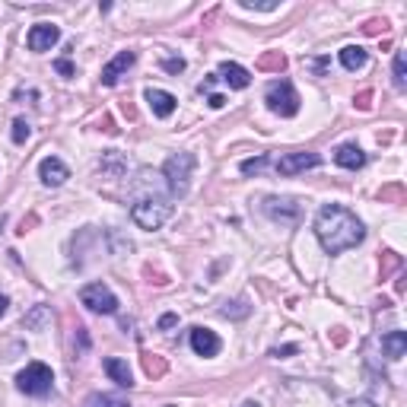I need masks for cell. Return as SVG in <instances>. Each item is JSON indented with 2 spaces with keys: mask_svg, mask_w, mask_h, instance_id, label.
Masks as SVG:
<instances>
[{
  "mask_svg": "<svg viewBox=\"0 0 407 407\" xmlns=\"http://www.w3.org/2000/svg\"><path fill=\"white\" fill-rule=\"evenodd\" d=\"M315 236H318V242H322V249L328 255H341V251L357 249L363 242L366 229L357 220V214H350L341 204H328L315 216Z\"/></svg>",
  "mask_w": 407,
  "mask_h": 407,
  "instance_id": "cell-1",
  "label": "cell"
},
{
  "mask_svg": "<svg viewBox=\"0 0 407 407\" xmlns=\"http://www.w3.org/2000/svg\"><path fill=\"white\" fill-rule=\"evenodd\" d=\"M172 210L175 207H172L169 200H163V198H140L134 204V210H131V216H134V223L140 229H150L153 232V229H159L165 220H169Z\"/></svg>",
  "mask_w": 407,
  "mask_h": 407,
  "instance_id": "cell-2",
  "label": "cell"
},
{
  "mask_svg": "<svg viewBox=\"0 0 407 407\" xmlns=\"http://www.w3.org/2000/svg\"><path fill=\"white\" fill-rule=\"evenodd\" d=\"M191 172H194V156H191V153H175V156H169L163 175H165V185H169L172 198H182V194H188Z\"/></svg>",
  "mask_w": 407,
  "mask_h": 407,
  "instance_id": "cell-3",
  "label": "cell"
},
{
  "mask_svg": "<svg viewBox=\"0 0 407 407\" xmlns=\"http://www.w3.org/2000/svg\"><path fill=\"white\" fill-rule=\"evenodd\" d=\"M51 385H54V372H51L45 363H29L26 369L16 376V388H20L22 394H32V398L48 394Z\"/></svg>",
  "mask_w": 407,
  "mask_h": 407,
  "instance_id": "cell-4",
  "label": "cell"
},
{
  "mask_svg": "<svg viewBox=\"0 0 407 407\" xmlns=\"http://www.w3.org/2000/svg\"><path fill=\"white\" fill-rule=\"evenodd\" d=\"M265 102L274 114H280V118H293V114L299 112V96H296V89H293L290 80H280V83L267 86Z\"/></svg>",
  "mask_w": 407,
  "mask_h": 407,
  "instance_id": "cell-5",
  "label": "cell"
},
{
  "mask_svg": "<svg viewBox=\"0 0 407 407\" xmlns=\"http://www.w3.org/2000/svg\"><path fill=\"white\" fill-rule=\"evenodd\" d=\"M261 210L274 223H280V226H299L302 220V204L296 198H277V194H271V198H265Z\"/></svg>",
  "mask_w": 407,
  "mask_h": 407,
  "instance_id": "cell-6",
  "label": "cell"
},
{
  "mask_svg": "<svg viewBox=\"0 0 407 407\" xmlns=\"http://www.w3.org/2000/svg\"><path fill=\"white\" fill-rule=\"evenodd\" d=\"M80 302L96 315H114L118 312V296H114L105 283H86L83 290H80Z\"/></svg>",
  "mask_w": 407,
  "mask_h": 407,
  "instance_id": "cell-7",
  "label": "cell"
},
{
  "mask_svg": "<svg viewBox=\"0 0 407 407\" xmlns=\"http://www.w3.org/2000/svg\"><path fill=\"white\" fill-rule=\"evenodd\" d=\"M29 51H36V54H42V51H51L57 42H61V29L54 26V22H38V26L29 29Z\"/></svg>",
  "mask_w": 407,
  "mask_h": 407,
  "instance_id": "cell-8",
  "label": "cell"
},
{
  "mask_svg": "<svg viewBox=\"0 0 407 407\" xmlns=\"http://www.w3.org/2000/svg\"><path fill=\"white\" fill-rule=\"evenodd\" d=\"M315 165H322V156L312 150L306 153H286V156L277 159V172L280 175H299L306 169H315Z\"/></svg>",
  "mask_w": 407,
  "mask_h": 407,
  "instance_id": "cell-9",
  "label": "cell"
},
{
  "mask_svg": "<svg viewBox=\"0 0 407 407\" xmlns=\"http://www.w3.org/2000/svg\"><path fill=\"white\" fill-rule=\"evenodd\" d=\"M38 179H42L45 185H51V188H61L67 179H71V169H67L57 156H45L42 163H38Z\"/></svg>",
  "mask_w": 407,
  "mask_h": 407,
  "instance_id": "cell-10",
  "label": "cell"
},
{
  "mask_svg": "<svg viewBox=\"0 0 407 407\" xmlns=\"http://www.w3.org/2000/svg\"><path fill=\"white\" fill-rule=\"evenodd\" d=\"M134 61H137L134 51H121L114 61H108V64L102 67V86H114L118 80L124 77V73L131 71V67H134Z\"/></svg>",
  "mask_w": 407,
  "mask_h": 407,
  "instance_id": "cell-11",
  "label": "cell"
},
{
  "mask_svg": "<svg viewBox=\"0 0 407 407\" xmlns=\"http://www.w3.org/2000/svg\"><path fill=\"white\" fill-rule=\"evenodd\" d=\"M220 337H216V331L210 328H191V350L198 353V357H216L220 353Z\"/></svg>",
  "mask_w": 407,
  "mask_h": 407,
  "instance_id": "cell-12",
  "label": "cell"
},
{
  "mask_svg": "<svg viewBox=\"0 0 407 407\" xmlns=\"http://www.w3.org/2000/svg\"><path fill=\"white\" fill-rule=\"evenodd\" d=\"M147 102H150V108H153V114L156 118H169L172 112H175V105H179V99L172 93H165V89H147Z\"/></svg>",
  "mask_w": 407,
  "mask_h": 407,
  "instance_id": "cell-13",
  "label": "cell"
},
{
  "mask_svg": "<svg viewBox=\"0 0 407 407\" xmlns=\"http://www.w3.org/2000/svg\"><path fill=\"white\" fill-rule=\"evenodd\" d=\"M334 163L343 165V169H363L366 165V153L360 150L357 143H341L334 150Z\"/></svg>",
  "mask_w": 407,
  "mask_h": 407,
  "instance_id": "cell-14",
  "label": "cell"
},
{
  "mask_svg": "<svg viewBox=\"0 0 407 407\" xmlns=\"http://www.w3.org/2000/svg\"><path fill=\"white\" fill-rule=\"evenodd\" d=\"M220 80H226L232 89H245V86L251 83V73L245 71V67L232 64V61H223L220 64Z\"/></svg>",
  "mask_w": 407,
  "mask_h": 407,
  "instance_id": "cell-15",
  "label": "cell"
},
{
  "mask_svg": "<svg viewBox=\"0 0 407 407\" xmlns=\"http://www.w3.org/2000/svg\"><path fill=\"white\" fill-rule=\"evenodd\" d=\"M105 372H108V379H112L114 385H121V388H131V385H134V376H131V366L124 363V360L108 357V360H105Z\"/></svg>",
  "mask_w": 407,
  "mask_h": 407,
  "instance_id": "cell-16",
  "label": "cell"
},
{
  "mask_svg": "<svg viewBox=\"0 0 407 407\" xmlns=\"http://www.w3.org/2000/svg\"><path fill=\"white\" fill-rule=\"evenodd\" d=\"M382 350H385L388 360H401L407 350V334L404 331H388V334L382 337Z\"/></svg>",
  "mask_w": 407,
  "mask_h": 407,
  "instance_id": "cell-17",
  "label": "cell"
},
{
  "mask_svg": "<svg viewBox=\"0 0 407 407\" xmlns=\"http://www.w3.org/2000/svg\"><path fill=\"white\" fill-rule=\"evenodd\" d=\"M140 366L143 372H147V379H163L165 372H169V363H165V357H159V353H143L140 357Z\"/></svg>",
  "mask_w": 407,
  "mask_h": 407,
  "instance_id": "cell-18",
  "label": "cell"
},
{
  "mask_svg": "<svg viewBox=\"0 0 407 407\" xmlns=\"http://www.w3.org/2000/svg\"><path fill=\"white\" fill-rule=\"evenodd\" d=\"M366 61H369V54H366V48H360V45L341 48V64L347 67V71H360V67H366Z\"/></svg>",
  "mask_w": 407,
  "mask_h": 407,
  "instance_id": "cell-19",
  "label": "cell"
},
{
  "mask_svg": "<svg viewBox=\"0 0 407 407\" xmlns=\"http://www.w3.org/2000/svg\"><path fill=\"white\" fill-rule=\"evenodd\" d=\"M258 71L265 73H283L286 71V54H280V51H265V54L255 61Z\"/></svg>",
  "mask_w": 407,
  "mask_h": 407,
  "instance_id": "cell-20",
  "label": "cell"
},
{
  "mask_svg": "<svg viewBox=\"0 0 407 407\" xmlns=\"http://www.w3.org/2000/svg\"><path fill=\"white\" fill-rule=\"evenodd\" d=\"M392 77H394V86H398V89H404V86H407V57H404V51H398V54H394Z\"/></svg>",
  "mask_w": 407,
  "mask_h": 407,
  "instance_id": "cell-21",
  "label": "cell"
},
{
  "mask_svg": "<svg viewBox=\"0 0 407 407\" xmlns=\"http://www.w3.org/2000/svg\"><path fill=\"white\" fill-rule=\"evenodd\" d=\"M86 407H131L124 398H114V394H89Z\"/></svg>",
  "mask_w": 407,
  "mask_h": 407,
  "instance_id": "cell-22",
  "label": "cell"
},
{
  "mask_svg": "<svg viewBox=\"0 0 407 407\" xmlns=\"http://www.w3.org/2000/svg\"><path fill=\"white\" fill-rule=\"evenodd\" d=\"M407 198V191H404V185H398V182H394V185H385L379 191V200L382 204H401V200Z\"/></svg>",
  "mask_w": 407,
  "mask_h": 407,
  "instance_id": "cell-23",
  "label": "cell"
},
{
  "mask_svg": "<svg viewBox=\"0 0 407 407\" xmlns=\"http://www.w3.org/2000/svg\"><path fill=\"white\" fill-rule=\"evenodd\" d=\"M401 265H404V261H401V255H398V251H382V280H388V277H392V274L398 271Z\"/></svg>",
  "mask_w": 407,
  "mask_h": 407,
  "instance_id": "cell-24",
  "label": "cell"
},
{
  "mask_svg": "<svg viewBox=\"0 0 407 407\" xmlns=\"http://www.w3.org/2000/svg\"><path fill=\"white\" fill-rule=\"evenodd\" d=\"M267 163H271V156H267V153H261V156H255V159H245L239 169H242V175H258V172L265 169Z\"/></svg>",
  "mask_w": 407,
  "mask_h": 407,
  "instance_id": "cell-25",
  "label": "cell"
},
{
  "mask_svg": "<svg viewBox=\"0 0 407 407\" xmlns=\"http://www.w3.org/2000/svg\"><path fill=\"white\" fill-rule=\"evenodd\" d=\"M239 7L242 10H261V13H274L280 3L277 0H239Z\"/></svg>",
  "mask_w": 407,
  "mask_h": 407,
  "instance_id": "cell-26",
  "label": "cell"
},
{
  "mask_svg": "<svg viewBox=\"0 0 407 407\" xmlns=\"http://www.w3.org/2000/svg\"><path fill=\"white\" fill-rule=\"evenodd\" d=\"M102 169H112V175L114 179H118V175H121V169H124V163H121V156H118V150H108L105 156H102Z\"/></svg>",
  "mask_w": 407,
  "mask_h": 407,
  "instance_id": "cell-27",
  "label": "cell"
},
{
  "mask_svg": "<svg viewBox=\"0 0 407 407\" xmlns=\"http://www.w3.org/2000/svg\"><path fill=\"white\" fill-rule=\"evenodd\" d=\"M223 315H226V318H245V315H249V302L245 299L226 302V306H223Z\"/></svg>",
  "mask_w": 407,
  "mask_h": 407,
  "instance_id": "cell-28",
  "label": "cell"
},
{
  "mask_svg": "<svg viewBox=\"0 0 407 407\" xmlns=\"http://www.w3.org/2000/svg\"><path fill=\"white\" fill-rule=\"evenodd\" d=\"M388 29H392V22H388L385 16H382V20L376 16V20H369V22L363 26V32H366V36H385Z\"/></svg>",
  "mask_w": 407,
  "mask_h": 407,
  "instance_id": "cell-29",
  "label": "cell"
},
{
  "mask_svg": "<svg viewBox=\"0 0 407 407\" xmlns=\"http://www.w3.org/2000/svg\"><path fill=\"white\" fill-rule=\"evenodd\" d=\"M29 134H32L29 121H26V118H16V121H13V143H26Z\"/></svg>",
  "mask_w": 407,
  "mask_h": 407,
  "instance_id": "cell-30",
  "label": "cell"
},
{
  "mask_svg": "<svg viewBox=\"0 0 407 407\" xmlns=\"http://www.w3.org/2000/svg\"><path fill=\"white\" fill-rule=\"evenodd\" d=\"M353 105H357L360 112H369L372 108V89H360V93L353 96Z\"/></svg>",
  "mask_w": 407,
  "mask_h": 407,
  "instance_id": "cell-31",
  "label": "cell"
},
{
  "mask_svg": "<svg viewBox=\"0 0 407 407\" xmlns=\"http://www.w3.org/2000/svg\"><path fill=\"white\" fill-rule=\"evenodd\" d=\"M45 318H48V309H45V306H36V312L26 318V328H38Z\"/></svg>",
  "mask_w": 407,
  "mask_h": 407,
  "instance_id": "cell-32",
  "label": "cell"
},
{
  "mask_svg": "<svg viewBox=\"0 0 407 407\" xmlns=\"http://www.w3.org/2000/svg\"><path fill=\"white\" fill-rule=\"evenodd\" d=\"M143 277L150 280V283H156V286H165V283H169V277H165V274H163V271H153V267H150V265L143 267Z\"/></svg>",
  "mask_w": 407,
  "mask_h": 407,
  "instance_id": "cell-33",
  "label": "cell"
},
{
  "mask_svg": "<svg viewBox=\"0 0 407 407\" xmlns=\"http://www.w3.org/2000/svg\"><path fill=\"white\" fill-rule=\"evenodd\" d=\"M54 71L61 73V77H73V73H77V71H73V64L67 61V57H57V61H54Z\"/></svg>",
  "mask_w": 407,
  "mask_h": 407,
  "instance_id": "cell-34",
  "label": "cell"
},
{
  "mask_svg": "<svg viewBox=\"0 0 407 407\" xmlns=\"http://www.w3.org/2000/svg\"><path fill=\"white\" fill-rule=\"evenodd\" d=\"M302 64H306L309 71H315V73H318V77H325V67H328V57H318V61H309V57H306Z\"/></svg>",
  "mask_w": 407,
  "mask_h": 407,
  "instance_id": "cell-35",
  "label": "cell"
},
{
  "mask_svg": "<svg viewBox=\"0 0 407 407\" xmlns=\"http://www.w3.org/2000/svg\"><path fill=\"white\" fill-rule=\"evenodd\" d=\"M163 67H165L169 73H182V71H185V61H182V57H165Z\"/></svg>",
  "mask_w": 407,
  "mask_h": 407,
  "instance_id": "cell-36",
  "label": "cell"
},
{
  "mask_svg": "<svg viewBox=\"0 0 407 407\" xmlns=\"http://www.w3.org/2000/svg\"><path fill=\"white\" fill-rule=\"evenodd\" d=\"M73 341L80 343V353H86V350H89V334H86V328H83V325H77V337H73Z\"/></svg>",
  "mask_w": 407,
  "mask_h": 407,
  "instance_id": "cell-37",
  "label": "cell"
},
{
  "mask_svg": "<svg viewBox=\"0 0 407 407\" xmlns=\"http://www.w3.org/2000/svg\"><path fill=\"white\" fill-rule=\"evenodd\" d=\"M331 343H334V347H343V343H347V328H331Z\"/></svg>",
  "mask_w": 407,
  "mask_h": 407,
  "instance_id": "cell-38",
  "label": "cell"
},
{
  "mask_svg": "<svg viewBox=\"0 0 407 407\" xmlns=\"http://www.w3.org/2000/svg\"><path fill=\"white\" fill-rule=\"evenodd\" d=\"M36 223H38V216H36V214L22 216V220H20V229H16V232H20V236H26V232H29L32 226H36Z\"/></svg>",
  "mask_w": 407,
  "mask_h": 407,
  "instance_id": "cell-39",
  "label": "cell"
},
{
  "mask_svg": "<svg viewBox=\"0 0 407 407\" xmlns=\"http://www.w3.org/2000/svg\"><path fill=\"white\" fill-rule=\"evenodd\" d=\"M175 325H179V315H175V312H169V315H163V318H159V331H169V328H175Z\"/></svg>",
  "mask_w": 407,
  "mask_h": 407,
  "instance_id": "cell-40",
  "label": "cell"
},
{
  "mask_svg": "<svg viewBox=\"0 0 407 407\" xmlns=\"http://www.w3.org/2000/svg\"><path fill=\"white\" fill-rule=\"evenodd\" d=\"M296 350H299V347H296V343H283V347H274V350H271V357H290V353H296Z\"/></svg>",
  "mask_w": 407,
  "mask_h": 407,
  "instance_id": "cell-41",
  "label": "cell"
},
{
  "mask_svg": "<svg viewBox=\"0 0 407 407\" xmlns=\"http://www.w3.org/2000/svg\"><path fill=\"white\" fill-rule=\"evenodd\" d=\"M102 131H105V134H118V128H114V121L108 118V114L102 118Z\"/></svg>",
  "mask_w": 407,
  "mask_h": 407,
  "instance_id": "cell-42",
  "label": "cell"
},
{
  "mask_svg": "<svg viewBox=\"0 0 407 407\" xmlns=\"http://www.w3.org/2000/svg\"><path fill=\"white\" fill-rule=\"evenodd\" d=\"M207 102H210V108H223V105H226V99H223V96H216V93L210 96Z\"/></svg>",
  "mask_w": 407,
  "mask_h": 407,
  "instance_id": "cell-43",
  "label": "cell"
},
{
  "mask_svg": "<svg viewBox=\"0 0 407 407\" xmlns=\"http://www.w3.org/2000/svg\"><path fill=\"white\" fill-rule=\"evenodd\" d=\"M404 277H398V280H394V293H398V296H404Z\"/></svg>",
  "mask_w": 407,
  "mask_h": 407,
  "instance_id": "cell-44",
  "label": "cell"
},
{
  "mask_svg": "<svg viewBox=\"0 0 407 407\" xmlns=\"http://www.w3.org/2000/svg\"><path fill=\"white\" fill-rule=\"evenodd\" d=\"M7 306H10V299H7V293H0V315H7Z\"/></svg>",
  "mask_w": 407,
  "mask_h": 407,
  "instance_id": "cell-45",
  "label": "cell"
},
{
  "mask_svg": "<svg viewBox=\"0 0 407 407\" xmlns=\"http://www.w3.org/2000/svg\"><path fill=\"white\" fill-rule=\"evenodd\" d=\"M242 407H258V404H255V401H245V404H242Z\"/></svg>",
  "mask_w": 407,
  "mask_h": 407,
  "instance_id": "cell-46",
  "label": "cell"
}]
</instances>
